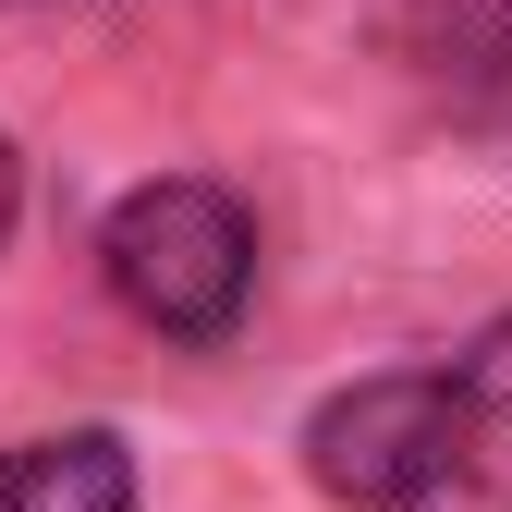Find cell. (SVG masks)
<instances>
[{"instance_id":"cell-1","label":"cell","mask_w":512,"mask_h":512,"mask_svg":"<svg viewBox=\"0 0 512 512\" xmlns=\"http://www.w3.org/2000/svg\"><path fill=\"white\" fill-rule=\"evenodd\" d=\"M98 269L159 342H232V317L256 293V220L220 183H135L98 232Z\"/></svg>"},{"instance_id":"cell-2","label":"cell","mask_w":512,"mask_h":512,"mask_svg":"<svg viewBox=\"0 0 512 512\" xmlns=\"http://www.w3.org/2000/svg\"><path fill=\"white\" fill-rule=\"evenodd\" d=\"M476 403L452 378H354L305 415V476L354 512H452V476L476 464Z\"/></svg>"},{"instance_id":"cell-3","label":"cell","mask_w":512,"mask_h":512,"mask_svg":"<svg viewBox=\"0 0 512 512\" xmlns=\"http://www.w3.org/2000/svg\"><path fill=\"white\" fill-rule=\"evenodd\" d=\"M0 512H135V452L110 427H61L0 452Z\"/></svg>"},{"instance_id":"cell-4","label":"cell","mask_w":512,"mask_h":512,"mask_svg":"<svg viewBox=\"0 0 512 512\" xmlns=\"http://www.w3.org/2000/svg\"><path fill=\"white\" fill-rule=\"evenodd\" d=\"M452 391H464L476 415H512V317H488V330L452 354Z\"/></svg>"},{"instance_id":"cell-5","label":"cell","mask_w":512,"mask_h":512,"mask_svg":"<svg viewBox=\"0 0 512 512\" xmlns=\"http://www.w3.org/2000/svg\"><path fill=\"white\" fill-rule=\"evenodd\" d=\"M13 196H25V183H13V147H0V232H13Z\"/></svg>"}]
</instances>
